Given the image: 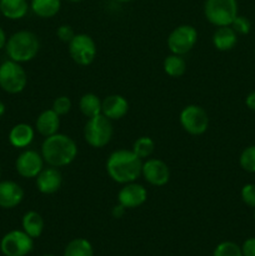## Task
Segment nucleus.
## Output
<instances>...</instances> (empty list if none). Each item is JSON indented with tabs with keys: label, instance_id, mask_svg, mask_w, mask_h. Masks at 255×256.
I'll use <instances>...</instances> for the list:
<instances>
[{
	"label": "nucleus",
	"instance_id": "nucleus-25",
	"mask_svg": "<svg viewBox=\"0 0 255 256\" xmlns=\"http://www.w3.org/2000/svg\"><path fill=\"white\" fill-rule=\"evenodd\" d=\"M64 256H94L92 244L84 238H76L66 245Z\"/></svg>",
	"mask_w": 255,
	"mask_h": 256
},
{
	"label": "nucleus",
	"instance_id": "nucleus-1",
	"mask_svg": "<svg viewBox=\"0 0 255 256\" xmlns=\"http://www.w3.org/2000/svg\"><path fill=\"white\" fill-rule=\"evenodd\" d=\"M142 160L132 150H115L106 160L108 175L118 184L135 182L142 175Z\"/></svg>",
	"mask_w": 255,
	"mask_h": 256
},
{
	"label": "nucleus",
	"instance_id": "nucleus-18",
	"mask_svg": "<svg viewBox=\"0 0 255 256\" xmlns=\"http://www.w3.org/2000/svg\"><path fill=\"white\" fill-rule=\"evenodd\" d=\"M35 136L34 128L25 122L14 125L9 132V142L16 149H24L32 142Z\"/></svg>",
	"mask_w": 255,
	"mask_h": 256
},
{
	"label": "nucleus",
	"instance_id": "nucleus-22",
	"mask_svg": "<svg viewBox=\"0 0 255 256\" xmlns=\"http://www.w3.org/2000/svg\"><path fill=\"white\" fill-rule=\"evenodd\" d=\"M22 230L29 236H32V239H36V238H39L42 234V230H44V219H42V216L39 212L32 210V212H25L22 220Z\"/></svg>",
	"mask_w": 255,
	"mask_h": 256
},
{
	"label": "nucleus",
	"instance_id": "nucleus-36",
	"mask_svg": "<svg viewBox=\"0 0 255 256\" xmlns=\"http://www.w3.org/2000/svg\"><path fill=\"white\" fill-rule=\"evenodd\" d=\"M6 42H8L6 34H5V32L2 30V28H0V49L5 48V45H6Z\"/></svg>",
	"mask_w": 255,
	"mask_h": 256
},
{
	"label": "nucleus",
	"instance_id": "nucleus-12",
	"mask_svg": "<svg viewBox=\"0 0 255 256\" xmlns=\"http://www.w3.org/2000/svg\"><path fill=\"white\" fill-rule=\"evenodd\" d=\"M142 175L152 186H164L170 180V169L165 162L152 158L142 162Z\"/></svg>",
	"mask_w": 255,
	"mask_h": 256
},
{
	"label": "nucleus",
	"instance_id": "nucleus-15",
	"mask_svg": "<svg viewBox=\"0 0 255 256\" xmlns=\"http://www.w3.org/2000/svg\"><path fill=\"white\" fill-rule=\"evenodd\" d=\"M24 199V190L18 182L12 180L0 182V208L14 209L22 204Z\"/></svg>",
	"mask_w": 255,
	"mask_h": 256
},
{
	"label": "nucleus",
	"instance_id": "nucleus-32",
	"mask_svg": "<svg viewBox=\"0 0 255 256\" xmlns=\"http://www.w3.org/2000/svg\"><path fill=\"white\" fill-rule=\"evenodd\" d=\"M56 36L59 38L62 42H68V44H69V42L72 40V38L75 36V32H74V29L70 26V25L62 24V25H60L59 28H58Z\"/></svg>",
	"mask_w": 255,
	"mask_h": 256
},
{
	"label": "nucleus",
	"instance_id": "nucleus-7",
	"mask_svg": "<svg viewBox=\"0 0 255 256\" xmlns=\"http://www.w3.org/2000/svg\"><path fill=\"white\" fill-rule=\"evenodd\" d=\"M198 42V30L192 25L182 24L175 28L168 36V48L172 54L184 56L192 52Z\"/></svg>",
	"mask_w": 255,
	"mask_h": 256
},
{
	"label": "nucleus",
	"instance_id": "nucleus-39",
	"mask_svg": "<svg viewBox=\"0 0 255 256\" xmlns=\"http://www.w3.org/2000/svg\"><path fill=\"white\" fill-rule=\"evenodd\" d=\"M66 2H80L82 0H66Z\"/></svg>",
	"mask_w": 255,
	"mask_h": 256
},
{
	"label": "nucleus",
	"instance_id": "nucleus-27",
	"mask_svg": "<svg viewBox=\"0 0 255 256\" xmlns=\"http://www.w3.org/2000/svg\"><path fill=\"white\" fill-rule=\"evenodd\" d=\"M239 164L242 170L255 174V145L245 148L239 158Z\"/></svg>",
	"mask_w": 255,
	"mask_h": 256
},
{
	"label": "nucleus",
	"instance_id": "nucleus-21",
	"mask_svg": "<svg viewBox=\"0 0 255 256\" xmlns=\"http://www.w3.org/2000/svg\"><path fill=\"white\" fill-rule=\"evenodd\" d=\"M30 9L42 19L54 18L62 9V0H30Z\"/></svg>",
	"mask_w": 255,
	"mask_h": 256
},
{
	"label": "nucleus",
	"instance_id": "nucleus-28",
	"mask_svg": "<svg viewBox=\"0 0 255 256\" xmlns=\"http://www.w3.org/2000/svg\"><path fill=\"white\" fill-rule=\"evenodd\" d=\"M212 256H242V248L232 242H222L215 248Z\"/></svg>",
	"mask_w": 255,
	"mask_h": 256
},
{
	"label": "nucleus",
	"instance_id": "nucleus-14",
	"mask_svg": "<svg viewBox=\"0 0 255 256\" xmlns=\"http://www.w3.org/2000/svg\"><path fill=\"white\" fill-rule=\"evenodd\" d=\"M36 189L42 194L50 195L59 192L62 185V175L58 168H44L36 178Z\"/></svg>",
	"mask_w": 255,
	"mask_h": 256
},
{
	"label": "nucleus",
	"instance_id": "nucleus-23",
	"mask_svg": "<svg viewBox=\"0 0 255 256\" xmlns=\"http://www.w3.org/2000/svg\"><path fill=\"white\" fill-rule=\"evenodd\" d=\"M162 69L165 74L170 78H180L186 72V62L182 55L170 54L162 62Z\"/></svg>",
	"mask_w": 255,
	"mask_h": 256
},
{
	"label": "nucleus",
	"instance_id": "nucleus-37",
	"mask_svg": "<svg viewBox=\"0 0 255 256\" xmlns=\"http://www.w3.org/2000/svg\"><path fill=\"white\" fill-rule=\"evenodd\" d=\"M4 112H5V104L2 102V100H0V118L4 115Z\"/></svg>",
	"mask_w": 255,
	"mask_h": 256
},
{
	"label": "nucleus",
	"instance_id": "nucleus-4",
	"mask_svg": "<svg viewBox=\"0 0 255 256\" xmlns=\"http://www.w3.org/2000/svg\"><path fill=\"white\" fill-rule=\"evenodd\" d=\"M204 15L214 26H229L238 16V0H205Z\"/></svg>",
	"mask_w": 255,
	"mask_h": 256
},
{
	"label": "nucleus",
	"instance_id": "nucleus-11",
	"mask_svg": "<svg viewBox=\"0 0 255 256\" xmlns=\"http://www.w3.org/2000/svg\"><path fill=\"white\" fill-rule=\"evenodd\" d=\"M44 159L42 154L35 150H25L18 156L15 162V169L18 174L25 179H32L39 175L44 169Z\"/></svg>",
	"mask_w": 255,
	"mask_h": 256
},
{
	"label": "nucleus",
	"instance_id": "nucleus-5",
	"mask_svg": "<svg viewBox=\"0 0 255 256\" xmlns=\"http://www.w3.org/2000/svg\"><path fill=\"white\" fill-rule=\"evenodd\" d=\"M112 120L108 119L102 114L89 118L84 126L85 142L95 149L106 146L112 138Z\"/></svg>",
	"mask_w": 255,
	"mask_h": 256
},
{
	"label": "nucleus",
	"instance_id": "nucleus-42",
	"mask_svg": "<svg viewBox=\"0 0 255 256\" xmlns=\"http://www.w3.org/2000/svg\"><path fill=\"white\" fill-rule=\"evenodd\" d=\"M0 176H2V170H0Z\"/></svg>",
	"mask_w": 255,
	"mask_h": 256
},
{
	"label": "nucleus",
	"instance_id": "nucleus-30",
	"mask_svg": "<svg viewBox=\"0 0 255 256\" xmlns=\"http://www.w3.org/2000/svg\"><path fill=\"white\" fill-rule=\"evenodd\" d=\"M230 26L236 32L238 35H248L250 30H252V22H250V20L246 16L238 15Z\"/></svg>",
	"mask_w": 255,
	"mask_h": 256
},
{
	"label": "nucleus",
	"instance_id": "nucleus-6",
	"mask_svg": "<svg viewBox=\"0 0 255 256\" xmlns=\"http://www.w3.org/2000/svg\"><path fill=\"white\" fill-rule=\"evenodd\" d=\"M28 84V75L20 62L5 60L0 64V88L8 94H19Z\"/></svg>",
	"mask_w": 255,
	"mask_h": 256
},
{
	"label": "nucleus",
	"instance_id": "nucleus-2",
	"mask_svg": "<svg viewBox=\"0 0 255 256\" xmlns=\"http://www.w3.org/2000/svg\"><path fill=\"white\" fill-rule=\"evenodd\" d=\"M40 154L49 166H68L78 156V145L68 135L56 132L45 138Z\"/></svg>",
	"mask_w": 255,
	"mask_h": 256
},
{
	"label": "nucleus",
	"instance_id": "nucleus-29",
	"mask_svg": "<svg viewBox=\"0 0 255 256\" xmlns=\"http://www.w3.org/2000/svg\"><path fill=\"white\" fill-rule=\"evenodd\" d=\"M52 110L56 112L58 115H66L68 112L72 110V100L69 99L65 95H62V96L55 98V100L52 102Z\"/></svg>",
	"mask_w": 255,
	"mask_h": 256
},
{
	"label": "nucleus",
	"instance_id": "nucleus-35",
	"mask_svg": "<svg viewBox=\"0 0 255 256\" xmlns=\"http://www.w3.org/2000/svg\"><path fill=\"white\" fill-rule=\"evenodd\" d=\"M245 104H246L248 109L255 112V92H249L246 95V98H245Z\"/></svg>",
	"mask_w": 255,
	"mask_h": 256
},
{
	"label": "nucleus",
	"instance_id": "nucleus-43",
	"mask_svg": "<svg viewBox=\"0 0 255 256\" xmlns=\"http://www.w3.org/2000/svg\"><path fill=\"white\" fill-rule=\"evenodd\" d=\"M0 15H2V12H0Z\"/></svg>",
	"mask_w": 255,
	"mask_h": 256
},
{
	"label": "nucleus",
	"instance_id": "nucleus-20",
	"mask_svg": "<svg viewBox=\"0 0 255 256\" xmlns=\"http://www.w3.org/2000/svg\"><path fill=\"white\" fill-rule=\"evenodd\" d=\"M30 2L28 0H0V12L9 20H20L28 14Z\"/></svg>",
	"mask_w": 255,
	"mask_h": 256
},
{
	"label": "nucleus",
	"instance_id": "nucleus-16",
	"mask_svg": "<svg viewBox=\"0 0 255 256\" xmlns=\"http://www.w3.org/2000/svg\"><path fill=\"white\" fill-rule=\"evenodd\" d=\"M129 112V102L122 95L112 94L102 100V114L109 120H119Z\"/></svg>",
	"mask_w": 255,
	"mask_h": 256
},
{
	"label": "nucleus",
	"instance_id": "nucleus-19",
	"mask_svg": "<svg viewBox=\"0 0 255 256\" xmlns=\"http://www.w3.org/2000/svg\"><path fill=\"white\" fill-rule=\"evenodd\" d=\"M238 34L232 26H219L212 34V45L219 52H229L236 45Z\"/></svg>",
	"mask_w": 255,
	"mask_h": 256
},
{
	"label": "nucleus",
	"instance_id": "nucleus-40",
	"mask_svg": "<svg viewBox=\"0 0 255 256\" xmlns=\"http://www.w3.org/2000/svg\"><path fill=\"white\" fill-rule=\"evenodd\" d=\"M254 222H255V208H254Z\"/></svg>",
	"mask_w": 255,
	"mask_h": 256
},
{
	"label": "nucleus",
	"instance_id": "nucleus-3",
	"mask_svg": "<svg viewBox=\"0 0 255 256\" xmlns=\"http://www.w3.org/2000/svg\"><path fill=\"white\" fill-rule=\"evenodd\" d=\"M40 50L39 38L29 30H20L14 32L8 39L5 52L10 60L16 62H32Z\"/></svg>",
	"mask_w": 255,
	"mask_h": 256
},
{
	"label": "nucleus",
	"instance_id": "nucleus-41",
	"mask_svg": "<svg viewBox=\"0 0 255 256\" xmlns=\"http://www.w3.org/2000/svg\"><path fill=\"white\" fill-rule=\"evenodd\" d=\"M42 256H54V255H42Z\"/></svg>",
	"mask_w": 255,
	"mask_h": 256
},
{
	"label": "nucleus",
	"instance_id": "nucleus-8",
	"mask_svg": "<svg viewBox=\"0 0 255 256\" xmlns=\"http://www.w3.org/2000/svg\"><path fill=\"white\" fill-rule=\"evenodd\" d=\"M180 125L190 135H202L209 128V116L204 108L199 105H186L180 112Z\"/></svg>",
	"mask_w": 255,
	"mask_h": 256
},
{
	"label": "nucleus",
	"instance_id": "nucleus-13",
	"mask_svg": "<svg viewBox=\"0 0 255 256\" xmlns=\"http://www.w3.org/2000/svg\"><path fill=\"white\" fill-rule=\"evenodd\" d=\"M148 190L138 182H128L118 192V202L125 209H135L146 202Z\"/></svg>",
	"mask_w": 255,
	"mask_h": 256
},
{
	"label": "nucleus",
	"instance_id": "nucleus-34",
	"mask_svg": "<svg viewBox=\"0 0 255 256\" xmlns=\"http://www.w3.org/2000/svg\"><path fill=\"white\" fill-rule=\"evenodd\" d=\"M125 208L122 206V204H119V202H118L116 205H115L114 208H112V216L115 218V219H120V218H122L124 216V214H125Z\"/></svg>",
	"mask_w": 255,
	"mask_h": 256
},
{
	"label": "nucleus",
	"instance_id": "nucleus-33",
	"mask_svg": "<svg viewBox=\"0 0 255 256\" xmlns=\"http://www.w3.org/2000/svg\"><path fill=\"white\" fill-rule=\"evenodd\" d=\"M242 256H255V238H249L242 246Z\"/></svg>",
	"mask_w": 255,
	"mask_h": 256
},
{
	"label": "nucleus",
	"instance_id": "nucleus-17",
	"mask_svg": "<svg viewBox=\"0 0 255 256\" xmlns=\"http://www.w3.org/2000/svg\"><path fill=\"white\" fill-rule=\"evenodd\" d=\"M59 128L60 115H58L52 109H48L40 112L35 122V129L44 138L52 136V135L59 132Z\"/></svg>",
	"mask_w": 255,
	"mask_h": 256
},
{
	"label": "nucleus",
	"instance_id": "nucleus-24",
	"mask_svg": "<svg viewBox=\"0 0 255 256\" xmlns=\"http://www.w3.org/2000/svg\"><path fill=\"white\" fill-rule=\"evenodd\" d=\"M79 109L82 115L89 118L102 114V100L92 92H86L79 100Z\"/></svg>",
	"mask_w": 255,
	"mask_h": 256
},
{
	"label": "nucleus",
	"instance_id": "nucleus-38",
	"mask_svg": "<svg viewBox=\"0 0 255 256\" xmlns=\"http://www.w3.org/2000/svg\"><path fill=\"white\" fill-rule=\"evenodd\" d=\"M120 2H134V0H118Z\"/></svg>",
	"mask_w": 255,
	"mask_h": 256
},
{
	"label": "nucleus",
	"instance_id": "nucleus-31",
	"mask_svg": "<svg viewBox=\"0 0 255 256\" xmlns=\"http://www.w3.org/2000/svg\"><path fill=\"white\" fill-rule=\"evenodd\" d=\"M242 202L250 208H255V184H245L240 192Z\"/></svg>",
	"mask_w": 255,
	"mask_h": 256
},
{
	"label": "nucleus",
	"instance_id": "nucleus-9",
	"mask_svg": "<svg viewBox=\"0 0 255 256\" xmlns=\"http://www.w3.org/2000/svg\"><path fill=\"white\" fill-rule=\"evenodd\" d=\"M96 44L94 39L88 34H75L69 42V54L75 64L88 66L96 58Z\"/></svg>",
	"mask_w": 255,
	"mask_h": 256
},
{
	"label": "nucleus",
	"instance_id": "nucleus-10",
	"mask_svg": "<svg viewBox=\"0 0 255 256\" xmlns=\"http://www.w3.org/2000/svg\"><path fill=\"white\" fill-rule=\"evenodd\" d=\"M32 238L24 230H12L0 242V250L5 256H26L32 252Z\"/></svg>",
	"mask_w": 255,
	"mask_h": 256
},
{
	"label": "nucleus",
	"instance_id": "nucleus-26",
	"mask_svg": "<svg viewBox=\"0 0 255 256\" xmlns=\"http://www.w3.org/2000/svg\"><path fill=\"white\" fill-rule=\"evenodd\" d=\"M132 152L140 159H148L155 150V142L150 136H140L132 144Z\"/></svg>",
	"mask_w": 255,
	"mask_h": 256
}]
</instances>
